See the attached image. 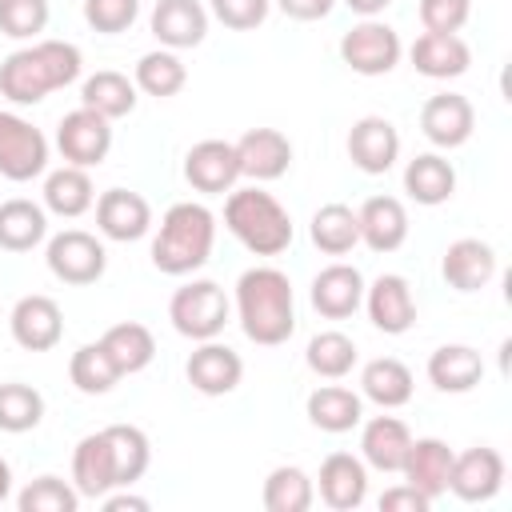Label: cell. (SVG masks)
Instances as JSON below:
<instances>
[{
	"mask_svg": "<svg viewBox=\"0 0 512 512\" xmlns=\"http://www.w3.org/2000/svg\"><path fill=\"white\" fill-rule=\"evenodd\" d=\"M236 316L240 328L252 344L260 348H276L296 332V296H292V280L272 268H248L236 280Z\"/></svg>",
	"mask_w": 512,
	"mask_h": 512,
	"instance_id": "obj_1",
	"label": "cell"
},
{
	"mask_svg": "<svg viewBox=\"0 0 512 512\" xmlns=\"http://www.w3.org/2000/svg\"><path fill=\"white\" fill-rule=\"evenodd\" d=\"M84 68V56L68 40H36L28 48H16L0 64V96L28 108L52 96L56 88H68Z\"/></svg>",
	"mask_w": 512,
	"mask_h": 512,
	"instance_id": "obj_2",
	"label": "cell"
},
{
	"mask_svg": "<svg viewBox=\"0 0 512 512\" xmlns=\"http://www.w3.org/2000/svg\"><path fill=\"white\" fill-rule=\"evenodd\" d=\"M216 244V216L200 200H180L160 216V232L152 240V264L164 276H188L208 264Z\"/></svg>",
	"mask_w": 512,
	"mask_h": 512,
	"instance_id": "obj_3",
	"label": "cell"
},
{
	"mask_svg": "<svg viewBox=\"0 0 512 512\" xmlns=\"http://www.w3.org/2000/svg\"><path fill=\"white\" fill-rule=\"evenodd\" d=\"M224 228L252 252V256H280L292 244V216L288 208L264 188H236L224 204Z\"/></svg>",
	"mask_w": 512,
	"mask_h": 512,
	"instance_id": "obj_4",
	"label": "cell"
},
{
	"mask_svg": "<svg viewBox=\"0 0 512 512\" xmlns=\"http://www.w3.org/2000/svg\"><path fill=\"white\" fill-rule=\"evenodd\" d=\"M228 312H232V304H228V296H224V288L216 280H192V284L176 288L172 300H168L172 328L180 336L196 340V344L200 340H216L224 332V324H228Z\"/></svg>",
	"mask_w": 512,
	"mask_h": 512,
	"instance_id": "obj_5",
	"label": "cell"
},
{
	"mask_svg": "<svg viewBox=\"0 0 512 512\" xmlns=\"http://www.w3.org/2000/svg\"><path fill=\"white\" fill-rule=\"evenodd\" d=\"M404 56V44H400V32L376 16L360 20L356 28L344 32L340 40V60L356 72V76H388Z\"/></svg>",
	"mask_w": 512,
	"mask_h": 512,
	"instance_id": "obj_6",
	"label": "cell"
},
{
	"mask_svg": "<svg viewBox=\"0 0 512 512\" xmlns=\"http://www.w3.org/2000/svg\"><path fill=\"white\" fill-rule=\"evenodd\" d=\"M44 260H48V272L60 280V284H72V288H84V284H96L108 268V252L104 244L92 236V232H80V228H64L48 240L44 248Z\"/></svg>",
	"mask_w": 512,
	"mask_h": 512,
	"instance_id": "obj_7",
	"label": "cell"
},
{
	"mask_svg": "<svg viewBox=\"0 0 512 512\" xmlns=\"http://www.w3.org/2000/svg\"><path fill=\"white\" fill-rule=\"evenodd\" d=\"M44 168H48L44 132L16 112H0V176L12 184H28Z\"/></svg>",
	"mask_w": 512,
	"mask_h": 512,
	"instance_id": "obj_8",
	"label": "cell"
},
{
	"mask_svg": "<svg viewBox=\"0 0 512 512\" xmlns=\"http://www.w3.org/2000/svg\"><path fill=\"white\" fill-rule=\"evenodd\" d=\"M56 148L64 156V164L76 168H96L108 160L112 152V120H104L92 108H72L60 124H56Z\"/></svg>",
	"mask_w": 512,
	"mask_h": 512,
	"instance_id": "obj_9",
	"label": "cell"
},
{
	"mask_svg": "<svg viewBox=\"0 0 512 512\" xmlns=\"http://www.w3.org/2000/svg\"><path fill=\"white\" fill-rule=\"evenodd\" d=\"M8 328H12V340L24 348V352H48L60 344L64 336V312L52 296L44 292H28L12 304V316H8Z\"/></svg>",
	"mask_w": 512,
	"mask_h": 512,
	"instance_id": "obj_10",
	"label": "cell"
},
{
	"mask_svg": "<svg viewBox=\"0 0 512 512\" xmlns=\"http://www.w3.org/2000/svg\"><path fill=\"white\" fill-rule=\"evenodd\" d=\"M504 488V456L496 448H468L460 456H452V472H448V492L464 504H484Z\"/></svg>",
	"mask_w": 512,
	"mask_h": 512,
	"instance_id": "obj_11",
	"label": "cell"
},
{
	"mask_svg": "<svg viewBox=\"0 0 512 512\" xmlns=\"http://www.w3.org/2000/svg\"><path fill=\"white\" fill-rule=\"evenodd\" d=\"M348 160L368 172V176H384L396 160H400V132L388 116H360L348 128Z\"/></svg>",
	"mask_w": 512,
	"mask_h": 512,
	"instance_id": "obj_12",
	"label": "cell"
},
{
	"mask_svg": "<svg viewBox=\"0 0 512 512\" xmlns=\"http://www.w3.org/2000/svg\"><path fill=\"white\" fill-rule=\"evenodd\" d=\"M364 308L384 336H404L416 324V300L400 272H384L372 284H364Z\"/></svg>",
	"mask_w": 512,
	"mask_h": 512,
	"instance_id": "obj_13",
	"label": "cell"
},
{
	"mask_svg": "<svg viewBox=\"0 0 512 512\" xmlns=\"http://www.w3.org/2000/svg\"><path fill=\"white\" fill-rule=\"evenodd\" d=\"M184 376L200 396H228L244 380V360L220 340H200V348L184 364Z\"/></svg>",
	"mask_w": 512,
	"mask_h": 512,
	"instance_id": "obj_14",
	"label": "cell"
},
{
	"mask_svg": "<svg viewBox=\"0 0 512 512\" xmlns=\"http://www.w3.org/2000/svg\"><path fill=\"white\" fill-rule=\"evenodd\" d=\"M472 128H476V108L460 92H436L420 108V132L436 148H460V144H468Z\"/></svg>",
	"mask_w": 512,
	"mask_h": 512,
	"instance_id": "obj_15",
	"label": "cell"
},
{
	"mask_svg": "<svg viewBox=\"0 0 512 512\" xmlns=\"http://www.w3.org/2000/svg\"><path fill=\"white\" fill-rule=\"evenodd\" d=\"M232 148L240 160V176H248L256 184L280 180L292 164V140L280 128H248Z\"/></svg>",
	"mask_w": 512,
	"mask_h": 512,
	"instance_id": "obj_16",
	"label": "cell"
},
{
	"mask_svg": "<svg viewBox=\"0 0 512 512\" xmlns=\"http://www.w3.org/2000/svg\"><path fill=\"white\" fill-rule=\"evenodd\" d=\"M184 180L196 192H204V196L232 192L236 180H240L236 148L228 140H200V144H192L188 156H184Z\"/></svg>",
	"mask_w": 512,
	"mask_h": 512,
	"instance_id": "obj_17",
	"label": "cell"
},
{
	"mask_svg": "<svg viewBox=\"0 0 512 512\" xmlns=\"http://www.w3.org/2000/svg\"><path fill=\"white\" fill-rule=\"evenodd\" d=\"M96 228H100V236H108V240L132 244V240H140V236L152 228V204H148L140 192L108 188V192H100V200H96Z\"/></svg>",
	"mask_w": 512,
	"mask_h": 512,
	"instance_id": "obj_18",
	"label": "cell"
},
{
	"mask_svg": "<svg viewBox=\"0 0 512 512\" xmlns=\"http://www.w3.org/2000/svg\"><path fill=\"white\" fill-rule=\"evenodd\" d=\"M452 448L440 436H420L408 444V456L400 464L404 484H412L416 492H424L432 504L448 492V472H452Z\"/></svg>",
	"mask_w": 512,
	"mask_h": 512,
	"instance_id": "obj_19",
	"label": "cell"
},
{
	"mask_svg": "<svg viewBox=\"0 0 512 512\" xmlns=\"http://www.w3.org/2000/svg\"><path fill=\"white\" fill-rule=\"evenodd\" d=\"M316 488H320V500L336 512H352L364 504L368 496V464L352 452H332L324 456L320 464V476H316Z\"/></svg>",
	"mask_w": 512,
	"mask_h": 512,
	"instance_id": "obj_20",
	"label": "cell"
},
{
	"mask_svg": "<svg viewBox=\"0 0 512 512\" xmlns=\"http://www.w3.org/2000/svg\"><path fill=\"white\" fill-rule=\"evenodd\" d=\"M148 24H152V36L160 40V48H172V52L196 48L208 36V12L200 0H156Z\"/></svg>",
	"mask_w": 512,
	"mask_h": 512,
	"instance_id": "obj_21",
	"label": "cell"
},
{
	"mask_svg": "<svg viewBox=\"0 0 512 512\" xmlns=\"http://www.w3.org/2000/svg\"><path fill=\"white\" fill-rule=\"evenodd\" d=\"M364 304V276L356 264H328L312 280V308L324 320H348Z\"/></svg>",
	"mask_w": 512,
	"mask_h": 512,
	"instance_id": "obj_22",
	"label": "cell"
},
{
	"mask_svg": "<svg viewBox=\"0 0 512 512\" xmlns=\"http://www.w3.org/2000/svg\"><path fill=\"white\" fill-rule=\"evenodd\" d=\"M440 276L456 292H480L496 276V252H492V244H484L476 236L452 240L444 248V260H440Z\"/></svg>",
	"mask_w": 512,
	"mask_h": 512,
	"instance_id": "obj_23",
	"label": "cell"
},
{
	"mask_svg": "<svg viewBox=\"0 0 512 512\" xmlns=\"http://www.w3.org/2000/svg\"><path fill=\"white\" fill-rule=\"evenodd\" d=\"M72 488L80 492V500H100L116 488V464H112V448L104 428L88 432L76 452H72Z\"/></svg>",
	"mask_w": 512,
	"mask_h": 512,
	"instance_id": "obj_24",
	"label": "cell"
},
{
	"mask_svg": "<svg viewBox=\"0 0 512 512\" xmlns=\"http://www.w3.org/2000/svg\"><path fill=\"white\" fill-rule=\"evenodd\" d=\"M412 56V68L428 80H452V76H464L468 64H472V52L468 44L460 40V32H424L416 36V44L408 48Z\"/></svg>",
	"mask_w": 512,
	"mask_h": 512,
	"instance_id": "obj_25",
	"label": "cell"
},
{
	"mask_svg": "<svg viewBox=\"0 0 512 512\" xmlns=\"http://www.w3.org/2000/svg\"><path fill=\"white\" fill-rule=\"evenodd\" d=\"M356 220H360V244H368L372 252H396L408 240V212L396 196H368Z\"/></svg>",
	"mask_w": 512,
	"mask_h": 512,
	"instance_id": "obj_26",
	"label": "cell"
},
{
	"mask_svg": "<svg viewBox=\"0 0 512 512\" xmlns=\"http://www.w3.org/2000/svg\"><path fill=\"white\" fill-rule=\"evenodd\" d=\"M412 432L404 420L396 416H372L360 432V460L376 472H400L404 456H408Z\"/></svg>",
	"mask_w": 512,
	"mask_h": 512,
	"instance_id": "obj_27",
	"label": "cell"
},
{
	"mask_svg": "<svg viewBox=\"0 0 512 512\" xmlns=\"http://www.w3.org/2000/svg\"><path fill=\"white\" fill-rule=\"evenodd\" d=\"M428 380L436 392H452V396L472 392L484 380V360L468 344H440L428 356Z\"/></svg>",
	"mask_w": 512,
	"mask_h": 512,
	"instance_id": "obj_28",
	"label": "cell"
},
{
	"mask_svg": "<svg viewBox=\"0 0 512 512\" xmlns=\"http://www.w3.org/2000/svg\"><path fill=\"white\" fill-rule=\"evenodd\" d=\"M404 192L424 208L448 204L452 192H456V168L436 152H420L404 168Z\"/></svg>",
	"mask_w": 512,
	"mask_h": 512,
	"instance_id": "obj_29",
	"label": "cell"
},
{
	"mask_svg": "<svg viewBox=\"0 0 512 512\" xmlns=\"http://www.w3.org/2000/svg\"><path fill=\"white\" fill-rule=\"evenodd\" d=\"M412 388H416L412 368L396 356H376L360 372V392L380 408H404L412 400Z\"/></svg>",
	"mask_w": 512,
	"mask_h": 512,
	"instance_id": "obj_30",
	"label": "cell"
},
{
	"mask_svg": "<svg viewBox=\"0 0 512 512\" xmlns=\"http://www.w3.org/2000/svg\"><path fill=\"white\" fill-rule=\"evenodd\" d=\"M96 204V188H92V176L88 168H76V164H64L56 172L44 176V208L64 216V220H76L84 216L88 208Z\"/></svg>",
	"mask_w": 512,
	"mask_h": 512,
	"instance_id": "obj_31",
	"label": "cell"
},
{
	"mask_svg": "<svg viewBox=\"0 0 512 512\" xmlns=\"http://www.w3.org/2000/svg\"><path fill=\"white\" fill-rule=\"evenodd\" d=\"M48 236V212L24 196L0 204V248L4 252H32Z\"/></svg>",
	"mask_w": 512,
	"mask_h": 512,
	"instance_id": "obj_32",
	"label": "cell"
},
{
	"mask_svg": "<svg viewBox=\"0 0 512 512\" xmlns=\"http://www.w3.org/2000/svg\"><path fill=\"white\" fill-rule=\"evenodd\" d=\"M308 420L320 432H352L364 420V400L344 384H324L308 396Z\"/></svg>",
	"mask_w": 512,
	"mask_h": 512,
	"instance_id": "obj_33",
	"label": "cell"
},
{
	"mask_svg": "<svg viewBox=\"0 0 512 512\" xmlns=\"http://www.w3.org/2000/svg\"><path fill=\"white\" fill-rule=\"evenodd\" d=\"M80 104L100 112L104 120H120L136 108V84L124 76V72H112V68H100L92 72L84 84H80Z\"/></svg>",
	"mask_w": 512,
	"mask_h": 512,
	"instance_id": "obj_34",
	"label": "cell"
},
{
	"mask_svg": "<svg viewBox=\"0 0 512 512\" xmlns=\"http://www.w3.org/2000/svg\"><path fill=\"white\" fill-rule=\"evenodd\" d=\"M308 232H312V244L324 256H348L360 244V220L348 204H320L312 212Z\"/></svg>",
	"mask_w": 512,
	"mask_h": 512,
	"instance_id": "obj_35",
	"label": "cell"
},
{
	"mask_svg": "<svg viewBox=\"0 0 512 512\" xmlns=\"http://www.w3.org/2000/svg\"><path fill=\"white\" fill-rule=\"evenodd\" d=\"M104 352L112 356V364L120 368V376H132V372H144L156 356V336L136 324V320H124V324H112L104 336H100Z\"/></svg>",
	"mask_w": 512,
	"mask_h": 512,
	"instance_id": "obj_36",
	"label": "cell"
},
{
	"mask_svg": "<svg viewBox=\"0 0 512 512\" xmlns=\"http://www.w3.org/2000/svg\"><path fill=\"white\" fill-rule=\"evenodd\" d=\"M132 84H136V92H144V96L168 100V96H176V92L188 84V68H184V60H180L172 48H156V52H144V56L136 60Z\"/></svg>",
	"mask_w": 512,
	"mask_h": 512,
	"instance_id": "obj_37",
	"label": "cell"
},
{
	"mask_svg": "<svg viewBox=\"0 0 512 512\" xmlns=\"http://www.w3.org/2000/svg\"><path fill=\"white\" fill-rule=\"evenodd\" d=\"M104 436H108L112 464H116V488L136 484L148 472V464H152V444H148L144 428H136V424H108Z\"/></svg>",
	"mask_w": 512,
	"mask_h": 512,
	"instance_id": "obj_38",
	"label": "cell"
},
{
	"mask_svg": "<svg viewBox=\"0 0 512 512\" xmlns=\"http://www.w3.org/2000/svg\"><path fill=\"white\" fill-rule=\"evenodd\" d=\"M260 500H264L268 512H308L312 500H316V484H312V476L304 468L280 464V468L268 472Z\"/></svg>",
	"mask_w": 512,
	"mask_h": 512,
	"instance_id": "obj_39",
	"label": "cell"
},
{
	"mask_svg": "<svg viewBox=\"0 0 512 512\" xmlns=\"http://www.w3.org/2000/svg\"><path fill=\"white\" fill-rule=\"evenodd\" d=\"M68 380H72L76 392H84V396H104V392L116 388L120 368L112 364V356H108L104 344L96 340V344H80V348L72 352V360H68Z\"/></svg>",
	"mask_w": 512,
	"mask_h": 512,
	"instance_id": "obj_40",
	"label": "cell"
},
{
	"mask_svg": "<svg viewBox=\"0 0 512 512\" xmlns=\"http://www.w3.org/2000/svg\"><path fill=\"white\" fill-rule=\"evenodd\" d=\"M304 360H308V368H312L316 376H324V380H344V376L356 368V344H352V336L328 328V332H316V336L308 340Z\"/></svg>",
	"mask_w": 512,
	"mask_h": 512,
	"instance_id": "obj_41",
	"label": "cell"
},
{
	"mask_svg": "<svg viewBox=\"0 0 512 512\" xmlns=\"http://www.w3.org/2000/svg\"><path fill=\"white\" fill-rule=\"evenodd\" d=\"M40 420H44V396L32 384H20V380L0 384V432L20 436V432H32Z\"/></svg>",
	"mask_w": 512,
	"mask_h": 512,
	"instance_id": "obj_42",
	"label": "cell"
},
{
	"mask_svg": "<svg viewBox=\"0 0 512 512\" xmlns=\"http://www.w3.org/2000/svg\"><path fill=\"white\" fill-rule=\"evenodd\" d=\"M16 508L20 512H76L80 508V492L60 480V476H36L20 496H16Z\"/></svg>",
	"mask_w": 512,
	"mask_h": 512,
	"instance_id": "obj_43",
	"label": "cell"
},
{
	"mask_svg": "<svg viewBox=\"0 0 512 512\" xmlns=\"http://www.w3.org/2000/svg\"><path fill=\"white\" fill-rule=\"evenodd\" d=\"M48 28V0H0V32L12 40H32Z\"/></svg>",
	"mask_w": 512,
	"mask_h": 512,
	"instance_id": "obj_44",
	"label": "cell"
},
{
	"mask_svg": "<svg viewBox=\"0 0 512 512\" xmlns=\"http://www.w3.org/2000/svg\"><path fill=\"white\" fill-rule=\"evenodd\" d=\"M140 16V0H84V20L92 32H104V36H116V32H128Z\"/></svg>",
	"mask_w": 512,
	"mask_h": 512,
	"instance_id": "obj_45",
	"label": "cell"
},
{
	"mask_svg": "<svg viewBox=\"0 0 512 512\" xmlns=\"http://www.w3.org/2000/svg\"><path fill=\"white\" fill-rule=\"evenodd\" d=\"M208 8H212V16H216L224 28H232V32H252V28H260V24L268 20L272 0H208Z\"/></svg>",
	"mask_w": 512,
	"mask_h": 512,
	"instance_id": "obj_46",
	"label": "cell"
},
{
	"mask_svg": "<svg viewBox=\"0 0 512 512\" xmlns=\"http://www.w3.org/2000/svg\"><path fill=\"white\" fill-rule=\"evenodd\" d=\"M472 0H420L424 32H460L468 24Z\"/></svg>",
	"mask_w": 512,
	"mask_h": 512,
	"instance_id": "obj_47",
	"label": "cell"
},
{
	"mask_svg": "<svg viewBox=\"0 0 512 512\" xmlns=\"http://www.w3.org/2000/svg\"><path fill=\"white\" fill-rule=\"evenodd\" d=\"M432 500L424 492H416L412 484H396L380 492V512H428Z\"/></svg>",
	"mask_w": 512,
	"mask_h": 512,
	"instance_id": "obj_48",
	"label": "cell"
},
{
	"mask_svg": "<svg viewBox=\"0 0 512 512\" xmlns=\"http://www.w3.org/2000/svg\"><path fill=\"white\" fill-rule=\"evenodd\" d=\"M280 4V12L284 16H292V20H304V24H312V20H324L332 8H336V0H276Z\"/></svg>",
	"mask_w": 512,
	"mask_h": 512,
	"instance_id": "obj_49",
	"label": "cell"
},
{
	"mask_svg": "<svg viewBox=\"0 0 512 512\" xmlns=\"http://www.w3.org/2000/svg\"><path fill=\"white\" fill-rule=\"evenodd\" d=\"M100 504H104V512H148V500L144 496H132V492H108V496H100Z\"/></svg>",
	"mask_w": 512,
	"mask_h": 512,
	"instance_id": "obj_50",
	"label": "cell"
},
{
	"mask_svg": "<svg viewBox=\"0 0 512 512\" xmlns=\"http://www.w3.org/2000/svg\"><path fill=\"white\" fill-rule=\"evenodd\" d=\"M344 4H348L356 16H364V20H368V16H380V12H384L392 0H344Z\"/></svg>",
	"mask_w": 512,
	"mask_h": 512,
	"instance_id": "obj_51",
	"label": "cell"
},
{
	"mask_svg": "<svg viewBox=\"0 0 512 512\" xmlns=\"http://www.w3.org/2000/svg\"><path fill=\"white\" fill-rule=\"evenodd\" d=\"M12 496V468H8V460L0 456V504Z\"/></svg>",
	"mask_w": 512,
	"mask_h": 512,
	"instance_id": "obj_52",
	"label": "cell"
}]
</instances>
